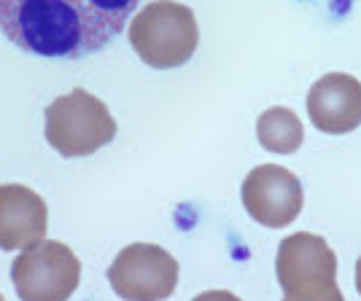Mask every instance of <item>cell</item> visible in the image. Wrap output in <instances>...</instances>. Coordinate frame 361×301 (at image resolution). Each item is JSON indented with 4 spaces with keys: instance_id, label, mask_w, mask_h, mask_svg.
I'll return each instance as SVG.
<instances>
[{
    "instance_id": "cell-11",
    "label": "cell",
    "mask_w": 361,
    "mask_h": 301,
    "mask_svg": "<svg viewBox=\"0 0 361 301\" xmlns=\"http://www.w3.org/2000/svg\"><path fill=\"white\" fill-rule=\"evenodd\" d=\"M195 301H243V299H238V296L229 293V290H205V293L195 296Z\"/></svg>"
},
{
    "instance_id": "cell-1",
    "label": "cell",
    "mask_w": 361,
    "mask_h": 301,
    "mask_svg": "<svg viewBox=\"0 0 361 301\" xmlns=\"http://www.w3.org/2000/svg\"><path fill=\"white\" fill-rule=\"evenodd\" d=\"M140 0H0V32L44 60H81L119 38Z\"/></svg>"
},
{
    "instance_id": "cell-8",
    "label": "cell",
    "mask_w": 361,
    "mask_h": 301,
    "mask_svg": "<svg viewBox=\"0 0 361 301\" xmlns=\"http://www.w3.org/2000/svg\"><path fill=\"white\" fill-rule=\"evenodd\" d=\"M307 113L324 135H348L361 127V81L348 73H326L307 91Z\"/></svg>"
},
{
    "instance_id": "cell-13",
    "label": "cell",
    "mask_w": 361,
    "mask_h": 301,
    "mask_svg": "<svg viewBox=\"0 0 361 301\" xmlns=\"http://www.w3.org/2000/svg\"><path fill=\"white\" fill-rule=\"evenodd\" d=\"M356 290L361 293V258L356 261Z\"/></svg>"
},
{
    "instance_id": "cell-3",
    "label": "cell",
    "mask_w": 361,
    "mask_h": 301,
    "mask_svg": "<svg viewBox=\"0 0 361 301\" xmlns=\"http://www.w3.org/2000/svg\"><path fill=\"white\" fill-rule=\"evenodd\" d=\"M46 143L65 159H81L116 137V121L103 100L73 89L46 108Z\"/></svg>"
},
{
    "instance_id": "cell-14",
    "label": "cell",
    "mask_w": 361,
    "mask_h": 301,
    "mask_svg": "<svg viewBox=\"0 0 361 301\" xmlns=\"http://www.w3.org/2000/svg\"><path fill=\"white\" fill-rule=\"evenodd\" d=\"M0 301H6V299H3V293H0Z\"/></svg>"
},
{
    "instance_id": "cell-6",
    "label": "cell",
    "mask_w": 361,
    "mask_h": 301,
    "mask_svg": "<svg viewBox=\"0 0 361 301\" xmlns=\"http://www.w3.org/2000/svg\"><path fill=\"white\" fill-rule=\"evenodd\" d=\"M108 283L121 301H165L178 286V261L159 245L135 242L114 258Z\"/></svg>"
},
{
    "instance_id": "cell-12",
    "label": "cell",
    "mask_w": 361,
    "mask_h": 301,
    "mask_svg": "<svg viewBox=\"0 0 361 301\" xmlns=\"http://www.w3.org/2000/svg\"><path fill=\"white\" fill-rule=\"evenodd\" d=\"M283 301H345V299H343L340 288H334L331 293H324V296H316V299H288V296H283Z\"/></svg>"
},
{
    "instance_id": "cell-9",
    "label": "cell",
    "mask_w": 361,
    "mask_h": 301,
    "mask_svg": "<svg viewBox=\"0 0 361 301\" xmlns=\"http://www.w3.org/2000/svg\"><path fill=\"white\" fill-rule=\"evenodd\" d=\"M49 210L27 186H0V250H27L46 237Z\"/></svg>"
},
{
    "instance_id": "cell-4",
    "label": "cell",
    "mask_w": 361,
    "mask_h": 301,
    "mask_svg": "<svg viewBox=\"0 0 361 301\" xmlns=\"http://www.w3.org/2000/svg\"><path fill=\"white\" fill-rule=\"evenodd\" d=\"M81 280V261L62 242L41 240L11 267V283L22 301H68Z\"/></svg>"
},
{
    "instance_id": "cell-5",
    "label": "cell",
    "mask_w": 361,
    "mask_h": 301,
    "mask_svg": "<svg viewBox=\"0 0 361 301\" xmlns=\"http://www.w3.org/2000/svg\"><path fill=\"white\" fill-rule=\"evenodd\" d=\"M275 274L288 299H316L337 288V256L324 237L297 231L278 245Z\"/></svg>"
},
{
    "instance_id": "cell-2",
    "label": "cell",
    "mask_w": 361,
    "mask_h": 301,
    "mask_svg": "<svg viewBox=\"0 0 361 301\" xmlns=\"http://www.w3.org/2000/svg\"><path fill=\"white\" fill-rule=\"evenodd\" d=\"M130 44L154 70H173L195 57L200 44L195 11L176 0H154L130 22Z\"/></svg>"
},
{
    "instance_id": "cell-7",
    "label": "cell",
    "mask_w": 361,
    "mask_h": 301,
    "mask_svg": "<svg viewBox=\"0 0 361 301\" xmlns=\"http://www.w3.org/2000/svg\"><path fill=\"white\" fill-rule=\"evenodd\" d=\"M240 196L245 212L267 229L288 226L305 205L300 178L281 165L254 167L243 181Z\"/></svg>"
},
{
    "instance_id": "cell-10",
    "label": "cell",
    "mask_w": 361,
    "mask_h": 301,
    "mask_svg": "<svg viewBox=\"0 0 361 301\" xmlns=\"http://www.w3.org/2000/svg\"><path fill=\"white\" fill-rule=\"evenodd\" d=\"M256 137H259L262 148L272 150V153H294V150H300L302 140H305V129L294 110L267 108L256 121Z\"/></svg>"
}]
</instances>
